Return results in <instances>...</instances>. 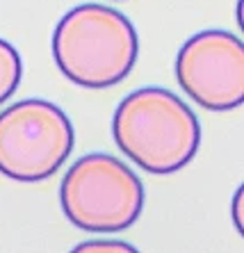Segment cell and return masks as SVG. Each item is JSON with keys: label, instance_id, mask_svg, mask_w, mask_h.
I'll list each match as a JSON object with an SVG mask.
<instances>
[{"label": "cell", "instance_id": "8992f818", "mask_svg": "<svg viewBox=\"0 0 244 253\" xmlns=\"http://www.w3.org/2000/svg\"><path fill=\"white\" fill-rule=\"evenodd\" d=\"M23 76V62L9 42L0 39V105L9 100Z\"/></svg>", "mask_w": 244, "mask_h": 253}, {"label": "cell", "instance_id": "7a4b0ae2", "mask_svg": "<svg viewBox=\"0 0 244 253\" xmlns=\"http://www.w3.org/2000/svg\"><path fill=\"white\" fill-rule=\"evenodd\" d=\"M139 55L135 25L114 7L78 5L53 32V57L66 80L84 89L119 84Z\"/></svg>", "mask_w": 244, "mask_h": 253}, {"label": "cell", "instance_id": "9c48e42d", "mask_svg": "<svg viewBox=\"0 0 244 253\" xmlns=\"http://www.w3.org/2000/svg\"><path fill=\"white\" fill-rule=\"evenodd\" d=\"M238 25L242 28L244 21H242V0H238Z\"/></svg>", "mask_w": 244, "mask_h": 253}, {"label": "cell", "instance_id": "52a82bcc", "mask_svg": "<svg viewBox=\"0 0 244 253\" xmlns=\"http://www.w3.org/2000/svg\"><path fill=\"white\" fill-rule=\"evenodd\" d=\"M71 253H139L123 240H87L80 242Z\"/></svg>", "mask_w": 244, "mask_h": 253}, {"label": "cell", "instance_id": "30bf717a", "mask_svg": "<svg viewBox=\"0 0 244 253\" xmlns=\"http://www.w3.org/2000/svg\"><path fill=\"white\" fill-rule=\"evenodd\" d=\"M114 2H121V0H114Z\"/></svg>", "mask_w": 244, "mask_h": 253}, {"label": "cell", "instance_id": "277c9868", "mask_svg": "<svg viewBox=\"0 0 244 253\" xmlns=\"http://www.w3.org/2000/svg\"><path fill=\"white\" fill-rule=\"evenodd\" d=\"M73 126L43 98L18 100L0 112V173L16 183L46 180L73 151Z\"/></svg>", "mask_w": 244, "mask_h": 253}, {"label": "cell", "instance_id": "5b68a950", "mask_svg": "<svg viewBox=\"0 0 244 253\" xmlns=\"http://www.w3.org/2000/svg\"><path fill=\"white\" fill-rule=\"evenodd\" d=\"M176 78L185 94L210 112H231L244 103V46L226 30H203L183 43Z\"/></svg>", "mask_w": 244, "mask_h": 253}, {"label": "cell", "instance_id": "3957f363", "mask_svg": "<svg viewBox=\"0 0 244 253\" xmlns=\"http://www.w3.org/2000/svg\"><path fill=\"white\" fill-rule=\"evenodd\" d=\"M60 203L73 226L89 233H119L142 214L144 185L137 173L110 153L76 160L60 185Z\"/></svg>", "mask_w": 244, "mask_h": 253}, {"label": "cell", "instance_id": "6da1fadb", "mask_svg": "<svg viewBox=\"0 0 244 253\" xmlns=\"http://www.w3.org/2000/svg\"><path fill=\"white\" fill-rule=\"evenodd\" d=\"M112 135L125 158L149 173H173L194 160L201 126L192 107L162 87H144L119 103Z\"/></svg>", "mask_w": 244, "mask_h": 253}, {"label": "cell", "instance_id": "ba28073f", "mask_svg": "<svg viewBox=\"0 0 244 253\" xmlns=\"http://www.w3.org/2000/svg\"><path fill=\"white\" fill-rule=\"evenodd\" d=\"M242 199H244V189L238 187V192H235V196H233V208H231V212H233V221H235V228H238L240 233L244 230V217H242L244 203H242Z\"/></svg>", "mask_w": 244, "mask_h": 253}]
</instances>
